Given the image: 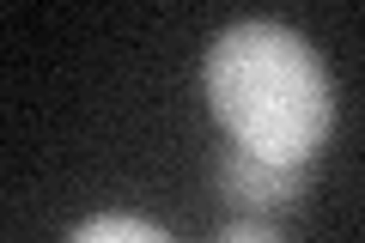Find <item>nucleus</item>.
<instances>
[{
	"label": "nucleus",
	"mask_w": 365,
	"mask_h": 243,
	"mask_svg": "<svg viewBox=\"0 0 365 243\" xmlns=\"http://www.w3.org/2000/svg\"><path fill=\"white\" fill-rule=\"evenodd\" d=\"M213 243H287V237H280L274 225H225Z\"/></svg>",
	"instance_id": "4"
},
{
	"label": "nucleus",
	"mask_w": 365,
	"mask_h": 243,
	"mask_svg": "<svg viewBox=\"0 0 365 243\" xmlns=\"http://www.w3.org/2000/svg\"><path fill=\"white\" fill-rule=\"evenodd\" d=\"M67 243H170V231L153 225V219H140V213H98Z\"/></svg>",
	"instance_id": "3"
},
{
	"label": "nucleus",
	"mask_w": 365,
	"mask_h": 243,
	"mask_svg": "<svg viewBox=\"0 0 365 243\" xmlns=\"http://www.w3.org/2000/svg\"><path fill=\"white\" fill-rule=\"evenodd\" d=\"M201 91L237 152L268 165H311L335 122L323 61L292 25L274 19H244L220 31L201 61Z\"/></svg>",
	"instance_id": "1"
},
{
	"label": "nucleus",
	"mask_w": 365,
	"mask_h": 243,
	"mask_svg": "<svg viewBox=\"0 0 365 243\" xmlns=\"http://www.w3.org/2000/svg\"><path fill=\"white\" fill-rule=\"evenodd\" d=\"M220 195L244 213H287L304 201V165H268V158H250L232 146L220 165Z\"/></svg>",
	"instance_id": "2"
}]
</instances>
